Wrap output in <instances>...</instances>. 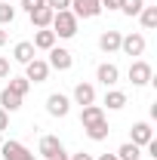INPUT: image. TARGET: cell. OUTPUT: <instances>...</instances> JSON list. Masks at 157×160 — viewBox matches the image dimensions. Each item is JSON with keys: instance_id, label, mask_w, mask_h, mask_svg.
Listing matches in <instances>:
<instances>
[{"instance_id": "obj_1", "label": "cell", "mask_w": 157, "mask_h": 160, "mask_svg": "<svg viewBox=\"0 0 157 160\" xmlns=\"http://www.w3.org/2000/svg\"><path fill=\"white\" fill-rule=\"evenodd\" d=\"M77 25H80V19L71 12V9H59V12L53 16V25H49V28H53L56 37H65V40H68V37L77 34Z\"/></svg>"}, {"instance_id": "obj_2", "label": "cell", "mask_w": 157, "mask_h": 160, "mask_svg": "<svg viewBox=\"0 0 157 160\" xmlns=\"http://www.w3.org/2000/svg\"><path fill=\"white\" fill-rule=\"evenodd\" d=\"M151 77H154V68H151L148 62L136 59L129 65V80H133V86H145V83H151Z\"/></svg>"}, {"instance_id": "obj_3", "label": "cell", "mask_w": 157, "mask_h": 160, "mask_svg": "<svg viewBox=\"0 0 157 160\" xmlns=\"http://www.w3.org/2000/svg\"><path fill=\"white\" fill-rule=\"evenodd\" d=\"M77 19H96L99 12H102V3L99 0H71V6H68Z\"/></svg>"}, {"instance_id": "obj_4", "label": "cell", "mask_w": 157, "mask_h": 160, "mask_svg": "<svg viewBox=\"0 0 157 160\" xmlns=\"http://www.w3.org/2000/svg\"><path fill=\"white\" fill-rule=\"evenodd\" d=\"M151 139H154V129H151V123H148V120H139V123H133V129H129V142H133V145L145 148Z\"/></svg>"}, {"instance_id": "obj_5", "label": "cell", "mask_w": 157, "mask_h": 160, "mask_svg": "<svg viewBox=\"0 0 157 160\" xmlns=\"http://www.w3.org/2000/svg\"><path fill=\"white\" fill-rule=\"evenodd\" d=\"M49 68H56V71H68L71 65H74V56L65 49V46H53L49 49V62H46Z\"/></svg>"}, {"instance_id": "obj_6", "label": "cell", "mask_w": 157, "mask_h": 160, "mask_svg": "<svg viewBox=\"0 0 157 160\" xmlns=\"http://www.w3.org/2000/svg\"><path fill=\"white\" fill-rule=\"evenodd\" d=\"M49 71H53V68H49L43 59H31L28 65H25V77L31 80V83H43V80L49 77Z\"/></svg>"}, {"instance_id": "obj_7", "label": "cell", "mask_w": 157, "mask_h": 160, "mask_svg": "<svg viewBox=\"0 0 157 160\" xmlns=\"http://www.w3.org/2000/svg\"><path fill=\"white\" fill-rule=\"evenodd\" d=\"M120 49L133 59V56H142L145 52V37L142 34H126V37H120Z\"/></svg>"}, {"instance_id": "obj_8", "label": "cell", "mask_w": 157, "mask_h": 160, "mask_svg": "<svg viewBox=\"0 0 157 160\" xmlns=\"http://www.w3.org/2000/svg\"><path fill=\"white\" fill-rule=\"evenodd\" d=\"M46 111H49L53 117H65V114L71 111V102H68V96H62V92H53V96L46 99Z\"/></svg>"}, {"instance_id": "obj_9", "label": "cell", "mask_w": 157, "mask_h": 160, "mask_svg": "<svg viewBox=\"0 0 157 160\" xmlns=\"http://www.w3.org/2000/svg\"><path fill=\"white\" fill-rule=\"evenodd\" d=\"M96 80H99V83H105V86H114V83L120 80V68L114 65V62H105V65H99Z\"/></svg>"}, {"instance_id": "obj_10", "label": "cell", "mask_w": 157, "mask_h": 160, "mask_svg": "<svg viewBox=\"0 0 157 160\" xmlns=\"http://www.w3.org/2000/svg\"><path fill=\"white\" fill-rule=\"evenodd\" d=\"M74 102H77L80 108L96 105V86H93V83H77V86H74Z\"/></svg>"}, {"instance_id": "obj_11", "label": "cell", "mask_w": 157, "mask_h": 160, "mask_svg": "<svg viewBox=\"0 0 157 160\" xmlns=\"http://www.w3.org/2000/svg\"><path fill=\"white\" fill-rule=\"evenodd\" d=\"M25 154H28V148H25L22 142H16V139H9V142L0 145V157L3 160H22Z\"/></svg>"}, {"instance_id": "obj_12", "label": "cell", "mask_w": 157, "mask_h": 160, "mask_svg": "<svg viewBox=\"0 0 157 160\" xmlns=\"http://www.w3.org/2000/svg\"><path fill=\"white\" fill-rule=\"evenodd\" d=\"M83 132H86L93 142H105L108 132H111V126H108V120L102 117V120H96V123H89V126H83Z\"/></svg>"}, {"instance_id": "obj_13", "label": "cell", "mask_w": 157, "mask_h": 160, "mask_svg": "<svg viewBox=\"0 0 157 160\" xmlns=\"http://www.w3.org/2000/svg\"><path fill=\"white\" fill-rule=\"evenodd\" d=\"M120 37H123L120 31H105V34L99 37V49H102V52H108V56H111V52H117V49H120Z\"/></svg>"}, {"instance_id": "obj_14", "label": "cell", "mask_w": 157, "mask_h": 160, "mask_svg": "<svg viewBox=\"0 0 157 160\" xmlns=\"http://www.w3.org/2000/svg\"><path fill=\"white\" fill-rule=\"evenodd\" d=\"M65 148H62V142H59V136H43L40 139V154L49 160V157H56V154H62Z\"/></svg>"}, {"instance_id": "obj_15", "label": "cell", "mask_w": 157, "mask_h": 160, "mask_svg": "<svg viewBox=\"0 0 157 160\" xmlns=\"http://www.w3.org/2000/svg\"><path fill=\"white\" fill-rule=\"evenodd\" d=\"M34 52H37V49H34V43H28V40H22V43H16V49H13V59L19 62V65H28L31 59H37Z\"/></svg>"}, {"instance_id": "obj_16", "label": "cell", "mask_w": 157, "mask_h": 160, "mask_svg": "<svg viewBox=\"0 0 157 160\" xmlns=\"http://www.w3.org/2000/svg\"><path fill=\"white\" fill-rule=\"evenodd\" d=\"M56 46V34H53V28H37V34H34V49H53Z\"/></svg>"}, {"instance_id": "obj_17", "label": "cell", "mask_w": 157, "mask_h": 160, "mask_svg": "<svg viewBox=\"0 0 157 160\" xmlns=\"http://www.w3.org/2000/svg\"><path fill=\"white\" fill-rule=\"evenodd\" d=\"M28 16H31V25H34V28H49V25H53V16H56V12H53L49 6H40V9L28 12Z\"/></svg>"}, {"instance_id": "obj_18", "label": "cell", "mask_w": 157, "mask_h": 160, "mask_svg": "<svg viewBox=\"0 0 157 160\" xmlns=\"http://www.w3.org/2000/svg\"><path fill=\"white\" fill-rule=\"evenodd\" d=\"M0 108H3L6 114L19 111V108H22V96H16L13 89H3V92H0Z\"/></svg>"}, {"instance_id": "obj_19", "label": "cell", "mask_w": 157, "mask_h": 160, "mask_svg": "<svg viewBox=\"0 0 157 160\" xmlns=\"http://www.w3.org/2000/svg\"><path fill=\"white\" fill-rule=\"evenodd\" d=\"M105 117V111L99 108V105H86V108H80V123L83 126H89V123H96V120Z\"/></svg>"}, {"instance_id": "obj_20", "label": "cell", "mask_w": 157, "mask_h": 160, "mask_svg": "<svg viewBox=\"0 0 157 160\" xmlns=\"http://www.w3.org/2000/svg\"><path fill=\"white\" fill-rule=\"evenodd\" d=\"M139 22H142V28H145V31H154V28H157V6H142Z\"/></svg>"}, {"instance_id": "obj_21", "label": "cell", "mask_w": 157, "mask_h": 160, "mask_svg": "<svg viewBox=\"0 0 157 160\" xmlns=\"http://www.w3.org/2000/svg\"><path fill=\"white\" fill-rule=\"evenodd\" d=\"M105 105H108V111H120V108L126 105V92H120V89H108V92H105Z\"/></svg>"}, {"instance_id": "obj_22", "label": "cell", "mask_w": 157, "mask_h": 160, "mask_svg": "<svg viewBox=\"0 0 157 160\" xmlns=\"http://www.w3.org/2000/svg\"><path fill=\"white\" fill-rule=\"evenodd\" d=\"M139 157H142V148L133 145V142H126V145L117 148V160H139Z\"/></svg>"}, {"instance_id": "obj_23", "label": "cell", "mask_w": 157, "mask_h": 160, "mask_svg": "<svg viewBox=\"0 0 157 160\" xmlns=\"http://www.w3.org/2000/svg\"><path fill=\"white\" fill-rule=\"evenodd\" d=\"M6 89H13L16 96L25 99V96H28V89H31V80H28V77H9V86H6Z\"/></svg>"}, {"instance_id": "obj_24", "label": "cell", "mask_w": 157, "mask_h": 160, "mask_svg": "<svg viewBox=\"0 0 157 160\" xmlns=\"http://www.w3.org/2000/svg\"><path fill=\"white\" fill-rule=\"evenodd\" d=\"M142 6H145V0H120V12H126V16H139Z\"/></svg>"}, {"instance_id": "obj_25", "label": "cell", "mask_w": 157, "mask_h": 160, "mask_svg": "<svg viewBox=\"0 0 157 160\" xmlns=\"http://www.w3.org/2000/svg\"><path fill=\"white\" fill-rule=\"evenodd\" d=\"M13 19H16V6L0 3V25H13Z\"/></svg>"}, {"instance_id": "obj_26", "label": "cell", "mask_w": 157, "mask_h": 160, "mask_svg": "<svg viewBox=\"0 0 157 160\" xmlns=\"http://www.w3.org/2000/svg\"><path fill=\"white\" fill-rule=\"evenodd\" d=\"M46 6H49L53 12H59V9H68V6H71V0H46Z\"/></svg>"}, {"instance_id": "obj_27", "label": "cell", "mask_w": 157, "mask_h": 160, "mask_svg": "<svg viewBox=\"0 0 157 160\" xmlns=\"http://www.w3.org/2000/svg\"><path fill=\"white\" fill-rule=\"evenodd\" d=\"M22 6H25L28 12H34V9H40V6H46V0H22Z\"/></svg>"}, {"instance_id": "obj_28", "label": "cell", "mask_w": 157, "mask_h": 160, "mask_svg": "<svg viewBox=\"0 0 157 160\" xmlns=\"http://www.w3.org/2000/svg\"><path fill=\"white\" fill-rule=\"evenodd\" d=\"M6 77H9V59L0 56V80H6Z\"/></svg>"}, {"instance_id": "obj_29", "label": "cell", "mask_w": 157, "mask_h": 160, "mask_svg": "<svg viewBox=\"0 0 157 160\" xmlns=\"http://www.w3.org/2000/svg\"><path fill=\"white\" fill-rule=\"evenodd\" d=\"M102 9H120V0H99Z\"/></svg>"}, {"instance_id": "obj_30", "label": "cell", "mask_w": 157, "mask_h": 160, "mask_svg": "<svg viewBox=\"0 0 157 160\" xmlns=\"http://www.w3.org/2000/svg\"><path fill=\"white\" fill-rule=\"evenodd\" d=\"M3 129H9V114L0 108V132H3Z\"/></svg>"}, {"instance_id": "obj_31", "label": "cell", "mask_w": 157, "mask_h": 160, "mask_svg": "<svg viewBox=\"0 0 157 160\" xmlns=\"http://www.w3.org/2000/svg\"><path fill=\"white\" fill-rule=\"evenodd\" d=\"M68 160H93V157H89L86 151H80V154H74V157H68Z\"/></svg>"}, {"instance_id": "obj_32", "label": "cell", "mask_w": 157, "mask_h": 160, "mask_svg": "<svg viewBox=\"0 0 157 160\" xmlns=\"http://www.w3.org/2000/svg\"><path fill=\"white\" fill-rule=\"evenodd\" d=\"M99 160H117V154H102Z\"/></svg>"}, {"instance_id": "obj_33", "label": "cell", "mask_w": 157, "mask_h": 160, "mask_svg": "<svg viewBox=\"0 0 157 160\" xmlns=\"http://www.w3.org/2000/svg\"><path fill=\"white\" fill-rule=\"evenodd\" d=\"M49 160H68V154L62 151V154H56V157H49Z\"/></svg>"}, {"instance_id": "obj_34", "label": "cell", "mask_w": 157, "mask_h": 160, "mask_svg": "<svg viewBox=\"0 0 157 160\" xmlns=\"http://www.w3.org/2000/svg\"><path fill=\"white\" fill-rule=\"evenodd\" d=\"M3 43H6V31L0 28V46H3Z\"/></svg>"}, {"instance_id": "obj_35", "label": "cell", "mask_w": 157, "mask_h": 160, "mask_svg": "<svg viewBox=\"0 0 157 160\" xmlns=\"http://www.w3.org/2000/svg\"><path fill=\"white\" fill-rule=\"evenodd\" d=\"M22 160H37V157H34V154H31V151H28V154H25V157H22Z\"/></svg>"}]
</instances>
